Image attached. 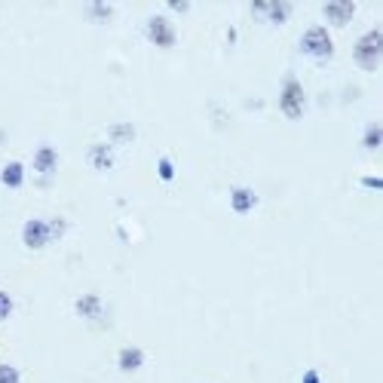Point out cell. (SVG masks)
<instances>
[{"mask_svg": "<svg viewBox=\"0 0 383 383\" xmlns=\"http://www.w3.org/2000/svg\"><path fill=\"white\" fill-rule=\"evenodd\" d=\"M304 104H306V95H304L301 80H297V77H286L282 92H279V111L286 114L288 120H301L304 117Z\"/></svg>", "mask_w": 383, "mask_h": 383, "instance_id": "obj_2", "label": "cell"}, {"mask_svg": "<svg viewBox=\"0 0 383 383\" xmlns=\"http://www.w3.org/2000/svg\"><path fill=\"white\" fill-rule=\"evenodd\" d=\"M49 240H52L49 236V221H43V218H28L25 221V227H22V242H25L31 251H40Z\"/></svg>", "mask_w": 383, "mask_h": 383, "instance_id": "obj_5", "label": "cell"}, {"mask_svg": "<svg viewBox=\"0 0 383 383\" xmlns=\"http://www.w3.org/2000/svg\"><path fill=\"white\" fill-rule=\"evenodd\" d=\"M157 175H159L163 181H172V178H175V166H172V159H169V157H159V159H157Z\"/></svg>", "mask_w": 383, "mask_h": 383, "instance_id": "obj_16", "label": "cell"}, {"mask_svg": "<svg viewBox=\"0 0 383 383\" xmlns=\"http://www.w3.org/2000/svg\"><path fill=\"white\" fill-rule=\"evenodd\" d=\"M148 40L159 49H172L178 34H175V25L166 19V15H150L148 19Z\"/></svg>", "mask_w": 383, "mask_h": 383, "instance_id": "obj_4", "label": "cell"}, {"mask_svg": "<svg viewBox=\"0 0 383 383\" xmlns=\"http://www.w3.org/2000/svg\"><path fill=\"white\" fill-rule=\"evenodd\" d=\"M322 15H325L331 25L343 28L352 15H356V3H352V0H328V3L322 6Z\"/></svg>", "mask_w": 383, "mask_h": 383, "instance_id": "obj_6", "label": "cell"}, {"mask_svg": "<svg viewBox=\"0 0 383 383\" xmlns=\"http://www.w3.org/2000/svg\"><path fill=\"white\" fill-rule=\"evenodd\" d=\"M380 56H383V34H380V28H371L368 34L359 37L356 49H352V58H356V65L365 68V71H377Z\"/></svg>", "mask_w": 383, "mask_h": 383, "instance_id": "obj_1", "label": "cell"}, {"mask_svg": "<svg viewBox=\"0 0 383 383\" xmlns=\"http://www.w3.org/2000/svg\"><path fill=\"white\" fill-rule=\"evenodd\" d=\"M61 233H65V221H61V218H52V221H49V236L56 240V236H61Z\"/></svg>", "mask_w": 383, "mask_h": 383, "instance_id": "obj_20", "label": "cell"}, {"mask_svg": "<svg viewBox=\"0 0 383 383\" xmlns=\"http://www.w3.org/2000/svg\"><path fill=\"white\" fill-rule=\"evenodd\" d=\"M304 383H319V374L316 371H306L304 374Z\"/></svg>", "mask_w": 383, "mask_h": 383, "instance_id": "obj_22", "label": "cell"}, {"mask_svg": "<svg viewBox=\"0 0 383 383\" xmlns=\"http://www.w3.org/2000/svg\"><path fill=\"white\" fill-rule=\"evenodd\" d=\"M74 310H77V316L80 319H98L102 316V297L98 295H80L77 297V304H74Z\"/></svg>", "mask_w": 383, "mask_h": 383, "instance_id": "obj_10", "label": "cell"}, {"mask_svg": "<svg viewBox=\"0 0 383 383\" xmlns=\"http://www.w3.org/2000/svg\"><path fill=\"white\" fill-rule=\"evenodd\" d=\"M144 365V350L141 347H123L120 356H117V368L123 374H132Z\"/></svg>", "mask_w": 383, "mask_h": 383, "instance_id": "obj_8", "label": "cell"}, {"mask_svg": "<svg viewBox=\"0 0 383 383\" xmlns=\"http://www.w3.org/2000/svg\"><path fill=\"white\" fill-rule=\"evenodd\" d=\"M111 138H117V141H132L135 129L129 126V123H120V126H111Z\"/></svg>", "mask_w": 383, "mask_h": 383, "instance_id": "obj_15", "label": "cell"}, {"mask_svg": "<svg viewBox=\"0 0 383 383\" xmlns=\"http://www.w3.org/2000/svg\"><path fill=\"white\" fill-rule=\"evenodd\" d=\"M0 181L6 184V187H22V181H25V166L19 163V159H10L3 169H0Z\"/></svg>", "mask_w": 383, "mask_h": 383, "instance_id": "obj_12", "label": "cell"}, {"mask_svg": "<svg viewBox=\"0 0 383 383\" xmlns=\"http://www.w3.org/2000/svg\"><path fill=\"white\" fill-rule=\"evenodd\" d=\"M13 306H15V304H13V297L6 295V291H0V322L13 316Z\"/></svg>", "mask_w": 383, "mask_h": 383, "instance_id": "obj_18", "label": "cell"}, {"mask_svg": "<svg viewBox=\"0 0 383 383\" xmlns=\"http://www.w3.org/2000/svg\"><path fill=\"white\" fill-rule=\"evenodd\" d=\"M172 10H178V13H187V10H190V3H178V0H175V3H172Z\"/></svg>", "mask_w": 383, "mask_h": 383, "instance_id": "obj_23", "label": "cell"}, {"mask_svg": "<svg viewBox=\"0 0 383 383\" xmlns=\"http://www.w3.org/2000/svg\"><path fill=\"white\" fill-rule=\"evenodd\" d=\"M380 138H383V129H380V123H371V126L365 129V138H362V144L368 150H377L380 148Z\"/></svg>", "mask_w": 383, "mask_h": 383, "instance_id": "obj_14", "label": "cell"}, {"mask_svg": "<svg viewBox=\"0 0 383 383\" xmlns=\"http://www.w3.org/2000/svg\"><path fill=\"white\" fill-rule=\"evenodd\" d=\"M362 184H365V187H371V190H380V187H383V181H380V178H374V175L362 178Z\"/></svg>", "mask_w": 383, "mask_h": 383, "instance_id": "obj_21", "label": "cell"}, {"mask_svg": "<svg viewBox=\"0 0 383 383\" xmlns=\"http://www.w3.org/2000/svg\"><path fill=\"white\" fill-rule=\"evenodd\" d=\"M267 15H270L273 25H282V22L291 15V3H282V0H276V3H267Z\"/></svg>", "mask_w": 383, "mask_h": 383, "instance_id": "obj_13", "label": "cell"}, {"mask_svg": "<svg viewBox=\"0 0 383 383\" xmlns=\"http://www.w3.org/2000/svg\"><path fill=\"white\" fill-rule=\"evenodd\" d=\"M89 15H95V19H111L114 10H111V6H102V3H92L89 6Z\"/></svg>", "mask_w": 383, "mask_h": 383, "instance_id": "obj_19", "label": "cell"}, {"mask_svg": "<svg viewBox=\"0 0 383 383\" xmlns=\"http://www.w3.org/2000/svg\"><path fill=\"white\" fill-rule=\"evenodd\" d=\"M56 166H58V150L56 148L43 144V148L34 150V169L40 175H52V172H56Z\"/></svg>", "mask_w": 383, "mask_h": 383, "instance_id": "obj_9", "label": "cell"}, {"mask_svg": "<svg viewBox=\"0 0 383 383\" xmlns=\"http://www.w3.org/2000/svg\"><path fill=\"white\" fill-rule=\"evenodd\" d=\"M258 205V194L251 187H233L230 190V209L236 214H245Z\"/></svg>", "mask_w": 383, "mask_h": 383, "instance_id": "obj_7", "label": "cell"}, {"mask_svg": "<svg viewBox=\"0 0 383 383\" xmlns=\"http://www.w3.org/2000/svg\"><path fill=\"white\" fill-rule=\"evenodd\" d=\"M0 383H22L19 368H13V365H0Z\"/></svg>", "mask_w": 383, "mask_h": 383, "instance_id": "obj_17", "label": "cell"}, {"mask_svg": "<svg viewBox=\"0 0 383 383\" xmlns=\"http://www.w3.org/2000/svg\"><path fill=\"white\" fill-rule=\"evenodd\" d=\"M89 163L98 169V172H107L114 166V148L111 144H92L89 148Z\"/></svg>", "mask_w": 383, "mask_h": 383, "instance_id": "obj_11", "label": "cell"}, {"mask_svg": "<svg viewBox=\"0 0 383 383\" xmlns=\"http://www.w3.org/2000/svg\"><path fill=\"white\" fill-rule=\"evenodd\" d=\"M301 49L313 58H331L334 56V40H331V34H328V28L325 25L306 28L301 34Z\"/></svg>", "mask_w": 383, "mask_h": 383, "instance_id": "obj_3", "label": "cell"}]
</instances>
